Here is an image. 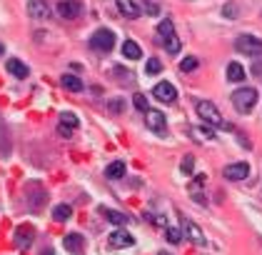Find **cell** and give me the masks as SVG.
I'll return each mask as SVG.
<instances>
[{
	"label": "cell",
	"instance_id": "obj_14",
	"mask_svg": "<svg viewBox=\"0 0 262 255\" xmlns=\"http://www.w3.org/2000/svg\"><path fill=\"white\" fill-rule=\"evenodd\" d=\"M117 10H120L125 18H130V20L140 18V8H138L135 0H117Z\"/></svg>",
	"mask_w": 262,
	"mask_h": 255
},
{
	"label": "cell",
	"instance_id": "obj_18",
	"mask_svg": "<svg viewBox=\"0 0 262 255\" xmlns=\"http://www.w3.org/2000/svg\"><path fill=\"white\" fill-rule=\"evenodd\" d=\"M122 55L127 58V60H140V58H143V50H140V45H138L135 40H125V45H122Z\"/></svg>",
	"mask_w": 262,
	"mask_h": 255
},
{
	"label": "cell",
	"instance_id": "obj_4",
	"mask_svg": "<svg viewBox=\"0 0 262 255\" xmlns=\"http://www.w3.org/2000/svg\"><path fill=\"white\" fill-rule=\"evenodd\" d=\"M235 50L245 55H262V40L255 35H240L235 40Z\"/></svg>",
	"mask_w": 262,
	"mask_h": 255
},
{
	"label": "cell",
	"instance_id": "obj_28",
	"mask_svg": "<svg viewBox=\"0 0 262 255\" xmlns=\"http://www.w3.org/2000/svg\"><path fill=\"white\" fill-rule=\"evenodd\" d=\"M60 123L75 130V128H78V115H73V113H62V115H60Z\"/></svg>",
	"mask_w": 262,
	"mask_h": 255
},
{
	"label": "cell",
	"instance_id": "obj_26",
	"mask_svg": "<svg viewBox=\"0 0 262 255\" xmlns=\"http://www.w3.org/2000/svg\"><path fill=\"white\" fill-rule=\"evenodd\" d=\"M160 70H162V63H160L157 58H150V60H147V65H145V73L147 75H157Z\"/></svg>",
	"mask_w": 262,
	"mask_h": 255
},
{
	"label": "cell",
	"instance_id": "obj_20",
	"mask_svg": "<svg viewBox=\"0 0 262 255\" xmlns=\"http://www.w3.org/2000/svg\"><path fill=\"white\" fill-rule=\"evenodd\" d=\"M125 163H122V160H115V163H110V165H108V170H105V175H108V178H110V180H120V178H122V175H125Z\"/></svg>",
	"mask_w": 262,
	"mask_h": 255
},
{
	"label": "cell",
	"instance_id": "obj_22",
	"mask_svg": "<svg viewBox=\"0 0 262 255\" xmlns=\"http://www.w3.org/2000/svg\"><path fill=\"white\" fill-rule=\"evenodd\" d=\"M70 215H73V208H70V205H55V210H53V218H55L58 223L70 220Z\"/></svg>",
	"mask_w": 262,
	"mask_h": 255
},
{
	"label": "cell",
	"instance_id": "obj_3",
	"mask_svg": "<svg viewBox=\"0 0 262 255\" xmlns=\"http://www.w3.org/2000/svg\"><path fill=\"white\" fill-rule=\"evenodd\" d=\"M90 48H95V50H100V53H110V50L115 48V35H113V30H108V28L95 30L92 38H90Z\"/></svg>",
	"mask_w": 262,
	"mask_h": 255
},
{
	"label": "cell",
	"instance_id": "obj_1",
	"mask_svg": "<svg viewBox=\"0 0 262 255\" xmlns=\"http://www.w3.org/2000/svg\"><path fill=\"white\" fill-rule=\"evenodd\" d=\"M195 110H198V115H200V120H203L205 125L220 128V130H233V125L220 115V110H217L215 103H210V100H198V103H195Z\"/></svg>",
	"mask_w": 262,
	"mask_h": 255
},
{
	"label": "cell",
	"instance_id": "obj_19",
	"mask_svg": "<svg viewBox=\"0 0 262 255\" xmlns=\"http://www.w3.org/2000/svg\"><path fill=\"white\" fill-rule=\"evenodd\" d=\"M190 135H195L198 143H205V140H215V130L210 125H203V128H190Z\"/></svg>",
	"mask_w": 262,
	"mask_h": 255
},
{
	"label": "cell",
	"instance_id": "obj_12",
	"mask_svg": "<svg viewBox=\"0 0 262 255\" xmlns=\"http://www.w3.org/2000/svg\"><path fill=\"white\" fill-rule=\"evenodd\" d=\"M110 245L113 248H133L135 245V238L130 235V233H125V230H115V233H110Z\"/></svg>",
	"mask_w": 262,
	"mask_h": 255
},
{
	"label": "cell",
	"instance_id": "obj_24",
	"mask_svg": "<svg viewBox=\"0 0 262 255\" xmlns=\"http://www.w3.org/2000/svg\"><path fill=\"white\" fill-rule=\"evenodd\" d=\"M157 35L165 40V38H170V35H175V25H173V20H162L160 25H157Z\"/></svg>",
	"mask_w": 262,
	"mask_h": 255
},
{
	"label": "cell",
	"instance_id": "obj_33",
	"mask_svg": "<svg viewBox=\"0 0 262 255\" xmlns=\"http://www.w3.org/2000/svg\"><path fill=\"white\" fill-rule=\"evenodd\" d=\"M145 10H147V13H150V15H157V13H160V8H157L155 3H150V0H147V3H145Z\"/></svg>",
	"mask_w": 262,
	"mask_h": 255
},
{
	"label": "cell",
	"instance_id": "obj_15",
	"mask_svg": "<svg viewBox=\"0 0 262 255\" xmlns=\"http://www.w3.org/2000/svg\"><path fill=\"white\" fill-rule=\"evenodd\" d=\"M5 68H8V73L10 75H15V78H28V65L23 63V60H18V58H10L8 63H5Z\"/></svg>",
	"mask_w": 262,
	"mask_h": 255
},
{
	"label": "cell",
	"instance_id": "obj_10",
	"mask_svg": "<svg viewBox=\"0 0 262 255\" xmlns=\"http://www.w3.org/2000/svg\"><path fill=\"white\" fill-rule=\"evenodd\" d=\"M222 175L227 180H245L250 175V165L247 163H233V165H227V168L222 170Z\"/></svg>",
	"mask_w": 262,
	"mask_h": 255
},
{
	"label": "cell",
	"instance_id": "obj_37",
	"mask_svg": "<svg viewBox=\"0 0 262 255\" xmlns=\"http://www.w3.org/2000/svg\"><path fill=\"white\" fill-rule=\"evenodd\" d=\"M0 55H3V45H0Z\"/></svg>",
	"mask_w": 262,
	"mask_h": 255
},
{
	"label": "cell",
	"instance_id": "obj_5",
	"mask_svg": "<svg viewBox=\"0 0 262 255\" xmlns=\"http://www.w3.org/2000/svg\"><path fill=\"white\" fill-rule=\"evenodd\" d=\"M28 15L32 20H50L53 8L48 5V0H28Z\"/></svg>",
	"mask_w": 262,
	"mask_h": 255
},
{
	"label": "cell",
	"instance_id": "obj_13",
	"mask_svg": "<svg viewBox=\"0 0 262 255\" xmlns=\"http://www.w3.org/2000/svg\"><path fill=\"white\" fill-rule=\"evenodd\" d=\"M62 245H65L68 253L83 255V235H80V233H70V235L62 238Z\"/></svg>",
	"mask_w": 262,
	"mask_h": 255
},
{
	"label": "cell",
	"instance_id": "obj_32",
	"mask_svg": "<svg viewBox=\"0 0 262 255\" xmlns=\"http://www.w3.org/2000/svg\"><path fill=\"white\" fill-rule=\"evenodd\" d=\"M122 105H125V103H122L120 98H117V100H113V103H110V113H120V110H122Z\"/></svg>",
	"mask_w": 262,
	"mask_h": 255
},
{
	"label": "cell",
	"instance_id": "obj_27",
	"mask_svg": "<svg viewBox=\"0 0 262 255\" xmlns=\"http://www.w3.org/2000/svg\"><path fill=\"white\" fill-rule=\"evenodd\" d=\"M165 238L173 243V245H177V243H182V233L177 230V228H165Z\"/></svg>",
	"mask_w": 262,
	"mask_h": 255
},
{
	"label": "cell",
	"instance_id": "obj_23",
	"mask_svg": "<svg viewBox=\"0 0 262 255\" xmlns=\"http://www.w3.org/2000/svg\"><path fill=\"white\" fill-rule=\"evenodd\" d=\"M162 45L168 48V53H170V55H177V53H180V48H182V43H180V38H177V35L165 38V40H162Z\"/></svg>",
	"mask_w": 262,
	"mask_h": 255
},
{
	"label": "cell",
	"instance_id": "obj_30",
	"mask_svg": "<svg viewBox=\"0 0 262 255\" xmlns=\"http://www.w3.org/2000/svg\"><path fill=\"white\" fill-rule=\"evenodd\" d=\"M180 170L190 175V173L195 170V158H192V155H185V158H182V163H180Z\"/></svg>",
	"mask_w": 262,
	"mask_h": 255
},
{
	"label": "cell",
	"instance_id": "obj_17",
	"mask_svg": "<svg viewBox=\"0 0 262 255\" xmlns=\"http://www.w3.org/2000/svg\"><path fill=\"white\" fill-rule=\"evenodd\" d=\"M60 85H62L65 90H70V93H80V90L85 88V83H83L80 78H75V75H62V78H60Z\"/></svg>",
	"mask_w": 262,
	"mask_h": 255
},
{
	"label": "cell",
	"instance_id": "obj_2",
	"mask_svg": "<svg viewBox=\"0 0 262 255\" xmlns=\"http://www.w3.org/2000/svg\"><path fill=\"white\" fill-rule=\"evenodd\" d=\"M230 100H233L235 110L245 115L255 108V103H257V90H255V88H240V90H235L233 95H230Z\"/></svg>",
	"mask_w": 262,
	"mask_h": 255
},
{
	"label": "cell",
	"instance_id": "obj_25",
	"mask_svg": "<svg viewBox=\"0 0 262 255\" xmlns=\"http://www.w3.org/2000/svg\"><path fill=\"white\" fill-rule=\"evenodd\" d=\"M195 68H198V58L195 55H187L182 63H180V70H182V73H192Z\"/></svg>",
	"mask_w": 262,
	"mask_h": 255
},
{
	"label": "cell",
	"instance_id": "obj_21",
	"mask_svg": "<svg viewBox=\"0 0 262 255\" xmlns=\"http://www.w3.org/2000/svg\"><path fill=\"white\" fill-rule=\"evenodd\" d=\"M227 80H230V83H240V80H245V70H242V65H240V63H230V65H227Z\"/></svg>",
	"mask_w": 262,
	"mask_h": 255
},
{
	"label": "cell",
	"instance_id": "obj_31",
	"mask_svg": "<svg viewBox=\"0 0 262 255\" xmlns=\"http://www.w3.org/2000/svg\"><path fill=\"white\" fill-rule=\"evenodd\" d=\"M222 15L230 18V20H235V18H237V5H235V3H227V5L222 8Z\"/></svg>",
	"mask_w": 262,
	"mask_h": 255
},
{
	"label": "cell",
	"instance_id": "obj_8",
	"mask_svg": "<svg viewBox=\"0 0 262 255\" xmlns=\"http://www.w3.org/2000/svg\"><path fill=\"white\" fill-rule=\"evenodd\" d=\"M182 230H185V235H187V240H192L195 245H205L207 243V238H205V233L198 228L195 220H187V218H182Z\"/></svg>",
	"mask_w": 262,
	"mask_h": 255
},
{
	"label": "cell",
	"instance_id": "obj_29",
	"mask_svg": "<svg viewBox=\"0 0 262 255\" xmlns=\"http://www.w3.org/2000/svg\"><path fill=\"white\" fill-rule=\"evenodd\" d=\"M133 105H135L138 110L147 113V100H145V95H143V93H135V95H133Z\"/></svg>",
	"mask_w": 262,
	"mask_h": 255
},
{
	"label": "cell",
	"instance_id": "obj_35",
	"mask_svg": "<svg viewBox=\"0 0 262 255\" xmlns=\"http://www.w3.org/2000/svg\"><path fill=\"white\" fill-rule=\"evenodd\" d=\"M40 255H55V253H53L50 248H45V250H43V253H40Z\"/></svg>",
	"mask_w": 262,
	"mask_h": 255
},
{
	"label": "cell",
	"instance_id": "obj_7",
	"mask_svg": "<svg viewBox=\"0 0 262 255\" xmlns=\"http://www.w3.org/2000/svg\"><path fill=\"white\" fill-rule=\"evenodd\" d=\"M145 123H147V128H150L152 133H157V135H165V133H168V120H165V115L160 113V110H147Z\"/></svg>",
	"mask_w": 262,
	"mask_h": 255
},
{
	"label": "cell",
	"instance_id": "obj_11",
	"mask_svg": "<svg viewBox=\"0 0 262 255\" xmlns=\"http://www.w3.org/2000/svg\"><path fill=\"white\" fill-rule=\"evenodd\" d=\"M32 238H35V230L30 225H20L15 230V245H18L20 250H25V248L32 245Z\"/></svg>",
	"mask_w": 262,
	"mask_h": 255
},
{
	"label": "cell",
	"instance_id": "obj_36",
	"mask_svg": "<svg viewBox=\"0 0 262 255\" xmlns=\"http://www.w3.org/2000/svg\"><path fill=\"white\" fill-rule=\"evenodd\" d=\"M157 255H170V253H165V250H162V253H157Z\"/></svg>",
	"mask_w": 262,
	"mask_h": 255
},
{
	"label": "cell",
	"instance_id": "obj_6",
	"mask_svg": "<svg viewBox=\"0 0 262 255\" xmlns=\"http://www.w3.org/2000/svg\"><path fill=\"white\" fill-rule=\"evenodd\" d=\"M83 13V3L80 0H60L58 3V15L62 20H75Z\"/></svg>",
	"mask_w": 262,
	"mask_h": 255
},
{
	"label": "cell",
	"instance_id": "obj_16",
	"mask_svg": "<svg viewBox=\"0 0 262 255\" xmlns=\"http://www.w3.org/2000/svg\"><path fill=\"white\" fill-rule=\"evenodd\" d=\"M100 215H105V220L113 223V225H125V223H130V215L117 213V210H110V208H100Z\"/></svg>",
	"mask_w": 262,
	"mask_h": 255
},
{
	"label": "cell",
	"instance_id": "obj_9",
	"mask_svg": "<svg viewBox=\"0 0 262 255\" xmlns=\"http://www.w3.org/2000/svg\"><path fill=\"white\" fill-rule=\"evenodd\" d=\"M152 95L162 103H175L177 100V90H175L173 83H157L152 88Z\"/></svg>",
	"mask_w": 262,
	"mask_h": 255
},
{
	"label": "cell",
	"instance_id": "obj_34",
	"mask_svg": "<svg viewBox=\"0 0 262 255\" xmlns=\"http://www.w3.org/2000/svg\"><path fill=\"white\" fill-rule=\"evenodd\" d=\"M58 133L62 135V138H65V135H70V133H73V128H68V125H62V123H60V125H58Z\"/></svg>",
	"mask_w": 262,
	"mask_h": 255
}]
</instances>
